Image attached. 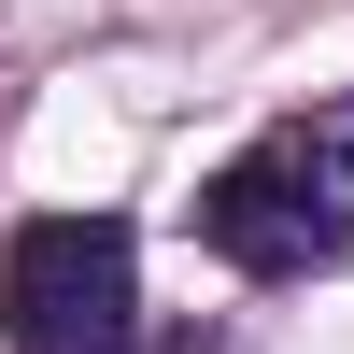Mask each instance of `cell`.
I'll return each mask as SVG.
<instances>
[{
  "mask_svg": "<svg viewBox=\"0 0 354 354\" xmlns=\"http://www.w3.org/2000/svg\"><path fill=\"white\" fill-rule=\"evenodd\" d=\"M198 241L255 283H298L354 255V128H270L198 185Z\"/></svg>",
  "mask_w": 354,
  "mask_h": 354,
  "instance_id": "6da1fadb",
  "label": "cell"
},
{
  "mask_svg": "<svg viewBox=\"0 0 354 354\" xmlns=\"http://www.w3.org/2000/svg\"><path fill=\"white\" fill-rule=\"evenodd\" d=\"M142 326V241L113 213H43L0 255V340L15 354H128Z\"/></svg>",
  "mask_w": 354,
  "mask_h": 354,
  "instance_id": "7a4b0ae2",
  "label": "cell"
}]
</instances>
